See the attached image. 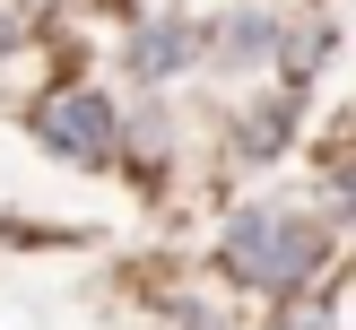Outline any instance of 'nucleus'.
Wrapping results in <instances>:
<instances>
[{
    "label": "nucleus",
    "mask_w": 356,
    "mask_h": 330,
    "mask_svg": "<svg viewBox=\"0 0 356 330\" xmlns=\"http://www.w3.org/2000/svg\"><path fill=\"white\" fill-rule=\"evenodd\" d=\"M322 226L313 217H296V208H243L235 226H226V243H218V261H226V278H243V287H261V295H296L313 270H322Z\"/></svg>",
    "instance_id": "1"
},
{
    "label": "nucleus",
    "mask_w": 356,
    "mask_h": 330,
    "mask_svg": "<svg viewBox=\"0 0 356 330\" xmlns=\"http://www.w3.org/2000/svg\"><path fill=\"white\" fill-rule=\"evenodd\" d=\"M26 122H35V139H44L61 165H113L122 156V113H113L104 87H52Z\"/></svg>",
    "instance_id": "2"
},
{
    "label": "nucleus",
    "mask_w": 356,
    "mask_h": 330,
    "mask_svg": "<svg viewBox=\"0 0 356 330\" xmlns=\"http://www.w3.org/2000/svg\"><path fill=\"white\" fill-rule=\"evenodd\" d=\"M200 44H209V35L191 26V17H148V26L122 44V69L156 87V79H174V69H191V61H200Z\"/></svg>",
    "instance_id": "3"
},
{
    "label": "nucleus",
    "mask_w": 356,
    "mask_h": 330,
    "mask_svg": "<svg viewBox=\"0 0 356 330\" xmlns=\"http://www.w3.org/2000/svg\"><path fill=\"white\" fill-rule=\"evenodd\" d=\"M270 44H278V17H226V61H235V69H261V61H270Z\"/></svg>",
    "instance_id": "4"
},
{
    "label": "nucleus",
    "mask_w": 356,
    "mask_h": 330,
    "mask_svg": "<svg viewBox=\"0 0 356 330\" xmlns=\"http://www.w3.org/2000/svg\"><path fill=\"white\" fill-rule=\"evenodd\" d=\"M278 330H330V313H305V304H296V313H287Z\"/></svg>",
    "instance_id": "5"
},
{
    "label": "nucleus",
    "mask_w": 356,
    "mask_h": 330,
    "mask_svg": "<svg viewBox=\"0 0 356 330\" xmlns=\"http://www.w3.org/2000/svg\"><path fill=\"white\" fill-rule=\"evenodd\" d=\"M9 52H17V17L0 9V61H9Z\"/></svg>",
    "instance_id": "6"
},
{
    "label": "nucleus",
    "mask_w": 356,
    "mask_h": 330,
    "mask_svg": "<svg viewBox=\"0 0 356 330\" xmlns=\"http://www.w3.org/2000/svg\"><path fill=\"white\" fill-rule=\"evenodd\" d=\"M348 217H356V183H348Z\"/></svg>",
    "instance_id": "7"
}]
</instances>
